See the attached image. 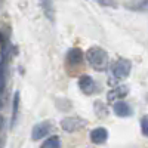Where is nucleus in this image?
Returning a JSON list of instances; mask_svg holds the SVG:
<instances>
[{
	"label": "nucleus",
	"mask_w": 148,
	"mask_h": 148,
	"mask_svg": "<svg viewBox=\"0 0 148 148\" xmlns=\"http://www.w3.org/2000/svg\"><path fill=\"white\" fill-rule=\"evenodd\" d=\"M40 5H42V9L45 12V15L47 16V19L53 21V14H55L53 2H52V0H40Z\"/></svg>",
	"instance_id": "nucleus-9"
},
{
	"label": "nucleus",
	"mask_w": 148,
	"mask_h": 148,
	"mask_svg": "<svg viewBox=\"0 0 148 148\" xmlns=\"http://www.w3.org/2000/svg\"><path fill=\"white\" fill-rule=\"evenodd\" d=\"M86 56H88V61H89V64L98 70V71H104L107 70L108 64H110V58H108V53L104 51V49L101 47H90L88 53H86Z\"/></svg>",
	"instance_id": "nucleus-1"
},
{
	"label": "nucleus",
	"mask_w": 148,
	"mask_h": 148,
	"mask_svg": "<svg viewBox=\"0 0 148 148\" xmlns=\"http://www.w3.org/2000/svg\"><path fill=\"white\" fill-rule=\"evenodd\" d=\"M61 126H62V129L67 130V132H74L80 126H84V121L82 119H77V117H67L61 121Z\"/></svg>",
	"instance_id": "nucleus-5"
},
{
	"label": "nucleus",
	"mask_w": 148,
	"mask_h": 148,
	"mask_svg": "<svg viewBox=\"0 0 148 148\" xmlns=\"http://www.w3.org/2000/svg\"><path fill=\"white\" fill-rule=\"evenodd\" d=\"M40 148H61V141L58 136H51L40 145Z\"/></svg>",
	"instance_id": "nucleus-11"
},
{
	"label": "nucleus",
	"mask_w": 148,
	"mask_h": 148,
	"mask_svg": "<svg viewBox=\"0 0 148 148\" xmlns=\"http://www.w3.org/2000/svg\"><path fill=\"white\" fill-rule=\"evenodd\" d=\"M89 138H90V141H92L93 144L101 145V144H104V142L108 139V130H107L105 127H95V129L90 132Z\"/></svg>",
	"instance_id": "nucleus-4"
},
{
	"label": "nucleus",
	"mask_w": 148,
	"mask_h": 148,
	"mask_svg": "<svg viewBox=\"0 0 148 148\" xmlns=\"http://www.w3.org/2000/svg\"><path fill=\"white\" fill-rule=\"evenodd\" d=\"M127 93V88H125V86H119V88H116L114 90H111L108 93V101H113L114 98H123Z\"/></svg>",
	"instance_id": "nucleus-10"
},
{
	"label": "nucleus",
	"mask_w": 148,
	"mask_h": 148,
	"mask_svg": "<svg viewBox=\"0 0 148 148\" xmlns=\"http://www.w3.org/2000/svg\"><path fill=\"white\" fill-rule=\"evenodd\" d=\"M67 59H68V62H70L71 65H77V64L82 62L83 53H82V51H80L79 47H73L71 51L68 52V55H67Z\"/></svg>",
	"instance_id": "nucleus-8"
},
{
	"label": "nucleus",
	"mask_w": 148,
	"mask_h": 148,
	"mask_svg": "<svg viewBox=\"0 0 148 148\" xmlns=\"http://www.w3.org/2000/svg\"><path fill=\"white\" fill-rule=\"evenodd\" d=\"M130 68H132V64L130 61L127 59H119L117 62L113 65V77L121 80V79H126L130 73Z\"/></svg>",
	"instance_id": "nucleus-2"
},
{
	"label": "nucleus",
	"mask_w": 148,
	"mask_h": 148,
	"mask_svg": "<svg viewBox=\"0 0 148 148\" xmlns=\"http://www.w3.org/2000/svg\"><path fill=\"white\" fill-rule=\"evenodd\" d=\"M49 132H51V123H47V121L39 123V125H36L33 127L31 138H33V141H39V139L45 138Z\"/></svg>",
	"instance_id": "nucleus-3"
},
{
	"label": "nucleus",
	"mask_w": 148,
	"mask_h": 148,
	"mask_svg": "<svg viewBox=\"0 0 148 148\" xmlns=\"http://www.w3.org/2000/svg\"><path fill=\"white\" fill-rule=\"evenodd\" d=\"M79 88L84 92V93H90L95 90V82L92 77L89 76H82L79 79Z\"/></svg>",
	"instance_id": "nucleus-7"
},
{
	"label": "nucleus",
	"mask_w": 148,
	"mask_h": 148,
	"mask_svg": "<svg viewBox=\"0 0 148 148\" xmlns=\"http://www.w3.org/2000/svg\"><path fill=\"white\" fill-rule=\"evenodd\" d=\"M141 129H142V135L148 136V116H144L141 120Z\"/></svg>",
	"instance_id": "nucleus-13"
},
{
	"label": "nucleus",
	"mask_w": 148,
	"mask_h": 148,
	"mask_svg": "<svg viewBox=\"0 0 148 148\" xmlns=\"http://www.w3.org/2000/svg\"><path fill=\"white\" fill-rule=\"evenodd\" d=\"M18 105H19V95L15 93V98H14V116H12V126H15L16 123V116H18Z\"/></svg>",
	"instance_id": "nucleus-12"
},
{
	"label": "nucleus",
	"mask_w": 148,
	"mask_h": 148,
	"mask_svg": "<svg viewBox=\"0 0 148 148\" xmlns=\"http://www.w3.org/2000/svg\"><path fill=\"white\" fill-rule=\"evenodd\" d=\"M113 111L116 113V116H119V117H129V116H132L130 105L126 104V102H123V101L116 102L114 107H113Z\"/></svg>",
	"instance_id": "nucleus-6"
}]
</instances>
